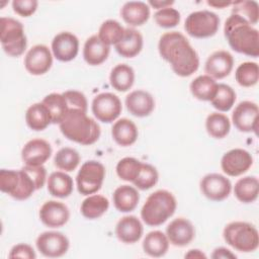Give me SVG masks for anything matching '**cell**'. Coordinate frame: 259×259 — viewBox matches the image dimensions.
Masks as SVG:
<instances>
[{
    "label": "cell",
    "instance_id": "6da1fadb",
    "mask_svg": "<svg viewBox=\"0 0 259 259\" xmlns=\"http://www.w3.org/2000/svg\"><path fill=\"white\" fill-rule=\"evenodd\" d=\"M158 51L163 60L168 62L174 73L188 77L199 67V58L188 39L179 31H169L161 35Z\"/></svg>",
    "mask_w": 259,
    "mask_h": 259
},
{
    "label": "cell",
    "instance_id": "7a4b0ae2",
    "mask_svg": "<svg viewBox=\"0 0 259 259\" xmlns=\"http://www.w3.org/2000/svg\"><path fill=\"white\" fill-rule=\"evenodd\" d=\"M224 34L235 52L253 58L259 56V31L243 17L232 13L225 22Z\"/></svg>",
    "mask_w": 259,
    "mask_h": 259
},
{
    "label": "cell",
    "instance_id": "3957f363",
    "mask_svg": "<svg viewBox=\"0 0 259 259\" xmlns=\"http://www.w3.org/2000/svg\"><path fill=\"white\" fill-rule=\"evenodd\" d=\"M59 126L65 138L83 146L97 142L101 133L97 121L81 109H69Z\"/></svg>",
    "mask_w": 259,
    "mask_h": 259
},
{
    "label": "cell",
    "instance_id": "277c9868",
    "mask_svg": "<svg viewBox=\"0 0 259 259\" xmlns=\"http://www.w3.org/2000/svg\"><path fill=\"white\" fill-rule=\"evenodd\" d=\"M177 207L174 195L165 189L151 193L141 209L143 222L150 227H158L171 218Z\"/></svg>",
    "mask_w": 259,
    "mask_h": 259
},
{
    "label": "cell",
    "instance_id": "5b68a950",
    "mask_svg": "<svg viewBox=\"0 0 259 259\" xmlns=\"http://www.w3.org/2000/svg\"><path fill=\"white\" fill-rule=\"evenodd\" d=\"M223 236L228 245L240 252H253L259 246V233L253 225L247 222L228 224L224 229Z\"/></svg>",
    "mask_w": 259,
    "mask_h": 259
},
{
    "label": "cell",
    "instance_id": "8992f818",
    "mask_svg": "<svg viewBox=\"0 0 259 259\" xmlns=\"http://www.w3.org/2000/svg\"><path fill=\"white\" fill-rule=\"evenodd\" d=\"M0 41L3 51L8 56H21L27 46V39L22 23L12 17H1Z\"/></svg>",
    "mask_w": 259,
    "mask_h": 259
},
{
    "label": "cell",
    "instance_id": "52a82bcc",
    "mask_svg": "<svg viewBox=\"0 0 259 259\" xmlns=\"http://www.w3.org/2000/svg\"><path fill=\"white\" fill-rule=\"evenodd\" d=\"M220 26L219 16L209 10L191 12L185 19L186 32L196 38H206L214 35Z\"/></svg>",
    "mask_w": 259,
    "mask_h": 259
},
{
    "label": "cell",
    "instance_id": "ba28073f",
    "mask_svg": "<svg viewBox=\"0 0 259 259\" xmlns=\"http://www.w3.org/2000/svg\"><path fill=\"white\" fill-rule=\"evenodd\" d=\"M105 177V167L98 161L89 160L82 164L77 176L78 191L83 195L96 193L102 186Z\"/></svg>",
    "mask_w": 259,
    "mask_h": 259
},
{
    "label": "cell",
    "instance_id": "9c48e42d",
    "mask_svg": "<svg viewBox=\"0 0 259 259\" xmlns=\"http://www.w3.org/2000/svg\"><path fill=\"white\" fill-rule=\"evenodd\" d=\"M91 109L99 121L110 123L119 116L122 106L117 95L110 92H102L93 98Z\"/></svg>",
    "mask_w": 259,
    "mask_h": 259
},
{
    "label": "cell",
    "instance_id": "30bf717a",
    "mask_svg": "<svg viewBox=\"0 0 259 259\" xmlns=\"http://www.w3.org/2000/svg\"><path fill=\"white\" fill-rule=\"evenodd\" d=\"M258 105L253 101H242L232 113V121L237 130L243 133H255L258 130Z\"/></svg>",
    "mask_w": 259,
    "mask_h": 259
},
{
    "label": "cell",
    "instance_id": "8fae6325",
    "mask_svg": "<svg viewBox=\"0 0 259 259\" xmlns=\"http://www.w3.org/2000/svg\"><path fill=\"white\" fill-rule=\"evenodd\" d=\"M37 250L46 257L57 258L65 255L69 249L68 238L60 232L48 231L41 233L36 239Z\"/></svg>",
    "mask_w": 259,
    "mask_h": 259
},
{
    "label": "cell",
    "instance_id": "7c38bea8",
    "mask_svg": "<svg viewBox=\"0 0 259 259\" xmlns=\"http://www.w3.org/2000/svg\"><path fill=\"white\" fill-rule=\"evenodd\" d=\"M253 164L252 155L244 149H233L224 154L221 160V167L224 173L236 177L247 172Z\"/></svg>",
    "mask_w": 259,
    "mask_h": 259
},
{
    "label": "cell",
    "instance_id": "4fadbf2b",
    "mask_svg": "<svg viewBox=\"0 0 259 259\" xmlns=\"http://www.w3.org/2000/svg\"><path fill=\"white\" fill-rule=\"evenodd\" d=\"M200 191L212 201H222L226 199L232 190L231 181L219 173H209L200 180Z\"/></svg>",
    "mask_w": 259,
    "mask_h": 259
},
{
    "label": "cell",
    "instance_id": "5bb4252c",
    "mask_svg": "<svg viewBox=\"0 0 259 259\" xmlns=\"http://www.w3.org/2000/svg\"><path fill=\"white\" fill-rule=\"evenodd\" d=\"M53 65V55L45 45H35L25 55L24 67L31 75L46 74Z\"/></svg>",
    "mask_w": 259,
    "mask_h": 259
},
{
    "label": "cell",
    "instance_id": "9a60e30c",
    "mask_svg": "<svg viewBox=\"0 0 259 259\" xmlns=\"http://www.w3.org/2000/svg\"><path fill=\"white\" fill-rule=\"evenodd\" d=\"M52 52L58 61L70 62L78 55L79 39L72 32L62 31L53 38Z\"/></svg>",
    "mask_w": 259,
    "mask_h": 259
},
{
    "label": "cell",
    "instance_id": "2e32d148",
    "mask_svg": "<svg viewBox=\"0 0 259 259\" xmlns=\"http://www.w3.org/2000/svg\"><path fill=\"white\" fill-rule=\"evenodd\" d=\"M38 215L45 226L60 228L69 221L70 211L65 203L57 200H48L40 206Z\"/></svg>",
    "mask_w": 259,
    "mask_h": 259
},
{
    "label": "cell",
    "instance_id": "e0dca14e",
    "mask_svg": "<svg viewBox=\"0 0 259 259\" xmlns=\"http://www.w3.org/2000/svg\"><path fill=\"white\" fill-rule=\"evenodd\" d=\"M52 155V147L44 139H32L28 141L21 151V159L25 165H44Z\"/></svg>",
    "mask_w": 259,
    "mask_h": 259
},
{
    "label": "cell",
    "instance_id": "ac0fdd59",
    "mask_svg": "<svg viewBox=\"0 0 259 259\" xmlns=\"http://www.w3.org/2000/svg\"><path fill=\"white\" fill-rule=\"evenodd\" d=\"M166 236L169 243L176 247H184L192 242L195 229L192 223L185 218H177L170 222L166 228Z\"/></svg>",
    "mask_w": 259,
    "mask_h": 259
},
{
    "label": "cell",
    "instance_id": "d6986e66",
    "mask_svg": "<svg viewBox=\"0 0 259 259\" xmlns=\"http://www.w3.org/2000/svg\"><path fill=\"white\" fill-rule=\"evenodd\" d=\"M234 67L233 56L224 50L212 53L206 60L204 71L206 75L215 79H223L230 75Z\"/></svg>",
    "mask_w": 259,
    "mask_h": 259
},
{
    "label": "cell",
    "instance_id": "ffe728a7",
    "mask_svg": "<svg viewBox=\"0 0 259 259\" xmlns=\"http://www.w3.org/2000/svg\"><path fill=\"white\" fill-rule=\"evenodd\" d=\"M125 106L131 114L137 117H145L153 112L155 100L149 92L145 90H135L126 95Z\"/></svg>",
    "mask_w": 259,
    "mask_h": 259
},
{
    "label": "cell",
    "instance_id": "44dd1931",
    "mask_svg": "<svg viewBox=\"0 0 259 259\" xmlns=\"http://www.w3.org/2000/svg\"><path fill=\"white\" fill-rule=\"evenodd\" d=\"M144 228L136 215L122 217L116 224L115 235L119 241L125 244H134L143 236Z\"/></svg>",
    "mask_w": 259,
    "mask_h": 259
},
{
    "label": "cell",
    "instance_id": "7402d4cb",
    "mask_svg": "<svg viewBox=\"0 0 259 259\" xmlns=\"http://www.w3.org/2000/svg\"><path fill=\"white\" fill-rule=\"evenodd\" d=\"M110 47L104 44L97 34L88 37L83 48V58L91 66L102 64L108 58Z\"/></svg>",
    "mask_w": 259,
    "mask_h": 259
},
{
    "label": "cell",
    "instance_id": "603a6c76",
    "mask_svg": "<svg viewBox=\"0 0 259 259\" xmlns=\"http://www.w3.org/2000/svg\"><path fill=\"white\" fill-rule=\"evenodd\" d=\"M120 15L128 25L140 26L148 21L150 7L148 3L143 1H128L122 5Z\"/></svg>",
    "mask_w": 259,
    "mask_h": 259
},
{
    "label": "cell",
    "instance_id": "cb8c5ba5",
    "mask_svg": "<svg viewBox=\"0 0 259 259\" xmlns=\"http://www.w3.org/2000/svg\"><path fill=\"white\" fill-rule=\"evenodd\" d=\"M143 35L135 28H125L124 34L115 47L117 54L123 58H134L139 55L143 49Z\"/></svg>",
    "mask_w": 259,
    "mask_h": 259
},
{
    "label": "cell",
    "instance_id": "d4e9b609",
    "mask_svg": "<svg viewBox=\"0 0 259 259\" xmlns=\"http://www.w3.org/2000/svg\"><path fill=\"white\" fill-rule=\"evenodd\" d=\"M111 136L117 145L128 147L136 143L139 131L133 120L123 117L113 123L111 127Z\"/></svg>",
    "mask_w": 259,
    "mask_h": 259
},
{
    "label": "cell",
    "instance_id": "484cf974",
    "mask_svg": "<svg viewBox=\"0 0 259 259\" xmlns=\"http://www.w3.org/2000/svg\"><path fill=\"white\" fill-rule=\"evenodd\" d=\"M115 208L120 212H130L134 210L140 200V194L137 188L130 185L118 186L112 195Z\"/></svg>",
    "mask_w": 259,
    "mask_h": 259
},
{
    "label": "cell",
    "instance_id": "4316f807",
    "mask_svg": "<svg viewBox=\"0 0 259 259\" xmlns=\"http://www.w3.org/2000/svg\"><path fill=\"white\" fill-rule=\"evenodd\" d=\"M48 191L51 195L59 198L68 197L74 188V182L70 175L64 171H55L48 178Z\"/></svg>",
    "mask_w": 259,
    "mask_h": 259
},
{
    "label": "cell",
    "instance_id": "83f0119b",
    "mask_svg": "<svg viewBox=\"0 0 259 259\" xmlns=\"http://www.w3.org/2000/svg\"><path fill=\"white\" fill-rule=\"evenodd\" d=\"M25 121L29 128L39 132L46 130L52 123V117L48 107L42 102H36L27 108Z\"/></svg>",
    "mask_w": 259,
    "mask_h": 259
},
{
    "label": "cell",
    "instance_id": "f1b7e54d",
    "mask_svg": "<svg viewBox=\"0 0 259 259\" xmlns=\"http://www.w3.org/2000/svg\"><path fill=\"white\" fill-rule=\"evenodd\" d=\"M109 82L113 89L119 92H125L134 85L135 71L127 64H118L112 68L109 75Z\"/></svg>",
    "mask_w": 259,
    "mask_h": 259
},
{
    "label": "cell",
    "instance_id": "f546056e",
    "mask_svg": "<svg viewBox=\"0 0 259 259\" xmlns=\"http://www.w3.org/2000/svg\"><path fill=\"white\" fill-rule=\"evenodd\" d=\"M259 193V181L256 176H245L240 178L234 186L236 198L243 203L255 201Z\"/></svg>",
    "mask_w": 259,
    "mask_h": 259
},
{
    "label": "cell",
    "instance_id": "4dcf8cb0",
    "mask_svg": "<svg viewBox=\"0 0 259 259\" xmlns=\"http://www.w3.org/2000/svg\"><path fill=\"white\" fill-rule=\"evenodd\" d=\"M169 249V240L161 231H152L148 233L143 241L144 252L151 257H162Z\"/></svg>",
    "mask_w": 259,
    "mask_h": 259
},
{
    "label": "cell",
    "instance_id": "1f68e13d",
    "mask_svg": "<svg viewBox=\"0 0 259 259\" xmlns=\"http://www.w3.org/2000/svg\"><path fill=\"white\" fill-rule=\"evenodd\" d=\"M189 88L196 99L210 101L217 92L218 83L208 75H200L191 81Z\"/></svg>",
    "mask_w": 259,
    "mask_h": 259
},
{
    "label": "cell",
    "instance_id": "d6a6232c",
    "mask_svg": "<svg viewBox=\"0 0 259 259\" xmlns=\"http://www.w3.org/2000/svg\"><path fill=\"white\" fill-rule=\"evenodd\" d=\"M109 207L108 199L100 194L88 195L81 203V213L88 220H95L102 217Z\"/></svg>",
    "mask_w": 259,
    "mask_h": 259
},
{
    "label": "cell",
    "instance_id": "836d02e7",
    "mask_svg": "<svg viewBox=\"0 0 259 259\" xmlns=\"http://www.w3.org/2000/svg\"><path fill=\"white\" fill-rule=\"evenodd\" d=\"M41 102L48 107L50 111V114L52 117V123L60 124L69 110V107L64 95L60 93H51V94H48L42 99Z\"/></svg>",
    "mask_w": 259,
    "mask_h": 259
},
{
    "label": "cell",
    "instance_id": "e575fe53",
    "mask_svg": "<svg viewBox=\"0 0 259 259\" xmlns=\"http://www.w3.org/2000/svg\"><path fill=\"white\" fill-rule=\"evenodd\" d=\"M207 134L214 139H224L231 130V122L227 115L219 112H211L205 119Z\"/></svg>",
    "mask_w": 259,
    "mask_h": 259
},
{
    "label": "cell",
    "instance_id": "d590c367",
    "mask_svg": "<svg viewBox=\"0 0 259 259\" xmlns=\"http://www.w3.org/2000/svg\"><path fill=\"white\" fill-rule=\"evenodd\" d=\"M125 28L114 19H107L99 27L98 37L107 46L116 45L124 34Z\"/></svg>",
    "mask_w": 259,
    "mask_h": 259
},
{
    "label": "cell",
    "instance_id": "8d00e7d4",
    "mask_svg": "<svg viewBox=\"0 0 259 259\" xmlns=\"http://www.w3.org/2000/svg\"><path fill=\"white\" fill-rule=\"evenodd\" d=\"M236 92L235 90L224 83L218 84L217 92L213 98L210 100L211 105L222 112L229 111L235 104Z\"/></svg>",
    "mask_w": 259,
    "mask_h": 259
},
{
    "label": "cell",
    "instance_id": "74e56055",
    "mask_svg": "<svg viewBox=\"0 0 259 259\" xmlns=\"http://www.w3.org/2000/svg\"><path fill=\"white\" fill-rule=\"evenodd\" d=\"M235 78L239 85L243 87H252L259 80V68L255 62H244L238 66L235 72Z\"/></svg>",
    "mask_w": 259,
    "mask_h": 259
},
{
    "label": "cell",
    "instance_id": "f35d334b",
    "mask_svg": "<svg viewBox=\"0 0 259 259\" xmlns=\"http://www.w3.org/2000/svg\"><path fill=\"white\" fill-rule=\"evenodd\" d=\"M80 163V155L79 153L70 147H65L60 149L55 157H54V164L55 166L63 170L64 172H71L75 170Z\"/></svg>",
    "mask_w": 259,
    "mask_h": 259
},
{
    "label": "cell",
    "instance_id": "ab89813d",
    "mask_svg": "<svg viewBox=\"0 0 259 259\" xmlns=\"http://www.w3.org/2000/svg\"><path fill=\"white\" fill-rule=\"evenodd\" d=\"M19 171V180L16 189L10 195L17 200H25L29 198L35 190H37V185L29 172L22 167Z\"/></svg>",
    "mask_w": 259,
    "mask_h": 259
},
{
    "label": "cell",
    "instance_id": "60d3db41",
    "mask_svg": "<svg viewBox=\"0 0 259 259\" xmlns=\"http://www.w3.org/2000/svg\"><path fill=\"white\" fill-rule=\"evenodd\" d=\"M143 166V162L134 157H124L116 165L117 176L124 181L134 182Z\"/></svg>",
    "mask_w": 259,
    "mask_h": 259
},
{
    "label": "cell",
    "instance_id": "b9f144b4",
    "mask_svg": "<svg viewBox=\"0 0 259 259\" xmlns=\"http://www.w3.org/2000/svg\"><path fill=\"white\" fill-rule=\"evenodd\" d=\"M232 13L246 19L251 25L256 24L259 18V6L256 1H236L232 3Z\"/></svg>",
    "mask_w": 259,
    "mask_h": 259
},
{
    "label": "cell",
    "instance_id": "7bdbcfd3",
    "mask_svg": "<svg viewBox=\"0 0 259 259\" xmlns=\"http://www.w3.org/2000/svg\"><path fill=\"white\" fill-rule=\"evenodd\" d=\"M159 174L157 169L151 164L143 163L142 169L133 183L141 190H148L157 184Z\"/></svg>",
    "mask_w": 259,
    "mask_h": 259
},
{
    "label": "cell",
    "instance_id": "ee69618b",
    "mask_svg": "<svg viewBox=\"0 0 259 259\" xmlns=\"http://www.w3.org/2000/svg\"><path fill=\"white\" fill-rule=\"evenodd\" d=\"M154 19L160 27H175L180 22V12L173 7H165L156 11Z\"/></svg>",
    "mask_w": 259,
    "mask_h": 259
},
{
    "label": "cell",
    "instance_id": "f6af8a7d",
    "mask_svg": "<svg viewBox=\"0 0 259 259\" xmlns=\"http://www.w3.org/2000/svg\"><path fill=\"white\" fill-rule=\"evenodd\" d=\"M19 180V171L17 170H0V190L11 195L17 187Z\"/></svg>",
    "mask_w": 259,
    "mask_h": 259
},
{
    "label": "cell",
    "instance_id": "bcb514c9",
    "mask_svg": "<svg viewBox=\"0 0 259 259\" xmlns=\"http://www.w3.org/2000/svg\"><path fill=\"white\" fill-rule=\"evenodd\" d=\"M66 98L69 109H81L87 112L88 103L86 96L77 90H67L62 93Z\"/></svg>",
    "mask_w": 259,
    "mask_h": 259
},
{
    "label": "cell",
    "instance_id": "7dc6e473",
    "mask_svg": "<svg viewBox=\"0 0 259 259\" xmlns=\"http://www.w3.org/2000/svg\"><path fill=\"white\" fill-rule=\"evenodd\" d=\"M38 2L36 0H14L12 1L13 11L23 17H28L32 15L36 8Z\"/></svg>",
    "mask_w": 259,
    "mask_h": 259
},
{
    "label": "cell",
    "instance_id": "c3c4849f",
    "mask_svg": "<svg viewBox=\"0 0 259 259\" xmlns=\"http://www.w3.org/2000/svg\"><path fill=\"white\" fill-rule=\"evenodd\" d=\"M9 258H26V259H34L36 258V254L33 248L24 243L17 244L13 246L8 254Z\"/></svg>",
    "mask_w": 259,
    "mask_h": 259
},
{
    "label": "cell",
    "instance_id": "681fc988",
    "mask_svg": "<svg viewBox=\"0 0 259 259\" xmlns=\"http://www.w3.org/2000/svg\"><path fill=\"white\" fill-rule=\"evenodd\" d=\"M237 256L232 253L231 250L227 249V248H224V247H219L217 249L213 250L212 254H211V258L213 259H219V258H233L235 259Z\"/></svg>",
    "mask_w": 259,
    "mask_h": 259
},
{
    "label": "cell",
    "instance_id": "f907efd6",
    "mask_svg": "<svg viewBox=\"0 0 259 259\" xmlns=\"http://www.w3.org/2000/svg\"><path fill=\"white\" fill-rule=\"evenodd\" d=\"M174 4V1H149L148 5H151L152 7L156 9H162L165 7H171V5Z\"/></svg>",
    "mask_w": 259,
    "mask_h": 259
},
{
    "label": "cell",
    "instance_id": "816d5d0a",
    "mask_svg": "<svg viewBox=\"0 0 259 259\" xmlns=\"http://www.w3.org/2000/svg\"><path fill=\"white\" fill-rule=\"evenodd\" d=\"M185 257L186 258H206V255L198 249H191L185 254Z\"/></svg>",
    "mask_w": 259,
    "mask_h": 259
},
{
    "label": "cell",
    "instance_id": "f5cc1de1",
    "mask_svg": "<svg viewBox=\"0 0 259 259\" xmlns=\"http://www.w3.org/2000/svg\"><path fill=\"white\" fill-rule=\"evenodd\" d=\"M233 2H222V1H219V2H215V1H207V4L209 6H212V7H215V8H224V7H227L229 5H232Z\"/></svg>",
    "mask_w": 259,
    "mask_h": 259
}]
</instances>
